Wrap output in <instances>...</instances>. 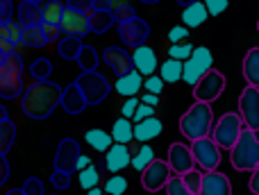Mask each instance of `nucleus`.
Segmentation results:
<instances>
[{"instance_id": "f257e3e1", "label": "nucleus", "mask_w": 259, "mask_h": 195, "mask_svg": "<svg viewBox=\"0 0 259 195\" xmlns=\"http://www.w3.org/2000/svg\"><path fill=\"white\" fill-rule=\"evenodd\" d=\"M214 127V111L207 102H193L187 109V114L180 118V132L189 138V141H198L211 134Z\"/></svg>"}, {"instance_id": "f03ea898", "label": "nucleus", "mask_w": 259, "mask_h": 195, "mask_svg": "<svg viewBox=\"0 0 259 195\" xmlns=\"http://www.w3.org/2000/svg\"><path fill=\"white\" fill-rule=\"evenodd\" d=\"M230 161H232L234 170H255L259 166V136L257 132L243 127L239 134V141L230 150Z\"/></svg>"}, {"instance_id": "7ed1b4c3", "label": "nucleus", "mask_w": 259, "mask_h": 195, "mask_svg": "<svg viewBox=\"0 0 259 195\" xmlns=\"http://www.w3.org/2000/svg\"><path fill=\"white\" fill-rule=\"evenodd\" d=\"M59 100V89L48 82L44 84H34L27 91L25 100H23V109L32 116V118H46L53 111V107Z\"/></svg>"}, {"instance_id": "20e7f679", "label": "nucleus", "mask_w": 259, "mask_h": 195, "mask_svg": "<svg viewBox=\"0 0 259 195\" xmlns=\"http://www.w3.org/2000/svg\"><path fill=\"white\" fill-rule=\"evenodd\" d=\"M246 127L241 120V116L234 114V111H228V114L221 116V120L211 127L209 136L214 138V143L221 148V150H232V145L239 141V134Z\"/></svg>"}, {"instance_id": "39448f33", "label": "nucleus", "mask_w": 259, "mask_h": 195, "mask_svg": "<svg viewBox=\"0 0 259 195\" xmlns=\"http://www.w3.org/2000/svg\"><path fill=\"white\" fill-rule=\"evenodd\" d=\"M184 68H182V80L187 84L196 86V82L205 75L207 71H211V64H214V57H211V50L209 48H193L191 57L187 62H182Z\"/></svg>"}, {"instance_id": "423d86ee", "label": "nucleus", "mask_w": 259, "mask_h": 195, "mask_svg": "<svg viewBox=\"0 0 259 195\" xmlns=\"http://www.w3.org/2000/svg\"><path fill=\"white\" fill-rule=\"evenodd\" d=\"M223 91H225V75L221 71L211 68V71H207L205 75L196 82V86H193V98H196V102H207V105H211Z\"/></svg>"}, {"instance_id": "0eeeda50", "label": "nucleus", "mask_w": 259, "mask_h": 195, "mask_svg": "<svg viewBox=\"0 0 259 195\" xmlns=\"http://www.w3.org/2000/svg\"><path fill=\"white\" fill-rule=\"evenodd\" d=\"M191 155H193V161H196L205 173L207 170H219V166H221V148L216 145L211 136L191 141Z\"/></svg>"}, {"instance_id": "6e6552de", "label": "nucleus", "mask_w": 259, "mask_h": 195, "mask_svg": "<svg viewBox=\"0 0 259 195\" xmlns=\"http://www.w3.org/2000/svg\"><path fill=\"white\" fill-rule=\"evenodd\" d=\"M170 168H168V161L164 159H152L146 168L141 170V186L143 191L148 193H157L161 188H166V182L170 179Z\"/></svg>"}, {"instance_id": "1a4fd4ad", "label": "nucleus", "mask_w": 259, "mask_h": 195, "mask_svg": "<svg viewBox=\"0 0 259 195\" xmlns=\"http://www.w3.org/2000/svg\"><path fill=\"white\" fill-rule=\"evenodd\" d=\"M239 116L243 125L252 132H259V89L248 84L239 98Z\"/></svg>"}, {"instance_id": "9d476101", "label": "nucleus", "mask_w": 259, "mask_h": 195, "mask_svg": "<svg viewBox=\"0 0 259 195\" xmlns=\"http://www.w3.org/2000/svg\"><path fill=\"white\" fill-rule=\"evenodd\" d=\"M168 168L173 175H184L189 170H193L196 161H193V155H191V148H187L184 143H173L168 148Z\"/></svg>"}, {"instance_id": "9b49d317", "label": "nucleus", "mask_w": 259, "mask_h": 195, "mask_svg": "<svg viewBox=\"0 0 259 195\" xmlns=\"http://www.w3.org/2000/svg\"><path fill=\"white\" fill-rule=\"evenodd\" d=\"M59 30L66 32L71 36H84L87 32H91V25H89V16L82 12H75V9H68L64 7V14H62V21H59Z\"/></svg>"}, {"instance_id": "f8f14e48", "label": "nucleus", "mask_w": 259, "mask_h": 195, "mask_svg": "<svg viewBox=\"0 0 259 195\" xmlns=\"http://www.w3.org/2000/svg\"><path fill=\"white\" fill-rule=\"evenodd\" d=\"M118 32H121L123 43L132 45V48H139V45H143V41H146L150 27H148L146 21H141V18L134 16L125 23H118Z\"/></svg>"}, {"instance_id": "ddd939ff", "label": "nucleus", "mask_w": 259, "mask_h": 195, "mask_svg": "<svg viewBox=\"0 0 259 195\" xmlns=\"http://www.w3.org/2000/svg\"><path fill=\"white\" fill-rule=\"evenodd\" d=\"M198 195H232V184H230L228 175L219 173V170H207L202 175V186Z\"/></svg>"}, {"instance_id": "4468645a", "label": "nucleus", "mask_w": 259, "mask_h": 195, "mask_svg": "<svg viewBox=\"0 0 259 195\" xmlns=\"http://www.w3.org/2000/svg\"><path fill=\"white\" fill-rule=\"evenodd\" d=\"M132 64H134V71H139L143 77L155 75V71H157V55H155V50L148 48V45H139V48H134Z\"/></svg>"}, {"instance_id": "2eb2a0df", "label": "nucleus", "mask_w": 259, "mask_h": 195, "mask_svg": "<svg viewBox=\"0 0 259 195\" xmlns=\"http://www.w3.org/2000/svg\"><path fill=\"white\" fill-rule=\"evenodd\" d=\"M132 157H130L127 145L116 143V145H109V150L105 152V166H107L109 173H121L125 166H130Z\"/></svg>"}, {"instance_id": "dca6fc26", "label": "nucleus", "mask_w": 259, "mask_h": 195, "mask_svg": "<svg viewBox=\"0 0 259 195\" xmlns=\"http://www.w3.org/2000/svg\"><path fill=\"white\" fill-rule=\"evenodd\" d=\"M105 62L112 66V71L116 73L118 77L127 75V73L134 71V64H132V57L127 53H123L121 48H107L105 50Z\"/></svg>"}, {"instance_id": "f3484780", "label": "nucleus", "mask_w": 259, "mask_h": 195, "mask_svg": "<svg viewBox=\"0 0 259 195\" xmlns=\"http://www.w3.org/2000/svg\"><path fill=\"white\" fill-rule=\"evenodd\" d=\"M161 120L155 118V116H150V118L141 120V123H134V138L141 143H148L152 141V138H157L161 134Z\"/></svg>"}, {"instance_id": "a211bd4d", "label": "nucleus", "mask_w": 259, "mask_h": 195, "mask_svg": "<svg viewBox=\"0 0 259 195\" xmlns=\"http://www.w3.org/2000/svg\"><path fill=\"white\" fill-rule=\"evenodd\" d=\"M96 86H107L105 80L100 75H84L80 82H77V89L82 91L87 102H100L103 100V91H96Z\"/></svg>"}, {"instance_id": "6ab92c4d", "label": "nucleus", "mask_w": 259, "mask_h": 195, "mask_svg": "<svg viewBox=\"0 0 259 195\" xmlns=\"http://www.w3.org/2000/svg\"><path fill=\"white\" fill-rule=\"evenodd\" d=\"M77 157H80V148H77V143L73 141H64L62 148H59L57 152V159H55V164H57L59 170H64V173H68V170L75 166Z\"/></svg>"}, {"instance_id": "aec40b11", "label": "nucleus", "mask_w": 259, "mask_h": 195, "mask_svg": "<svg viewBox=\"0 0 259 195\" xmlns=\"http://www.w3.org/2000/svg\"><path fill=\"white\" fill-rule=\"evenodd\" d=\"M141 86H143V75L139 71H132V73H127V75H123L116 80V91L125 98H134Z\"/></svg>"}, {"instance_id": "412c9836", "label": "nucleus", "mask_w": 259, "mask_h": 195, "mask_svg": "<svg viewBox=\"0 0 259 195\" xmlns=\"http://www.w3.org/2000/svg\"><path fill=\"white\" fill-rule=\"evenodd\" d=\"M207 7L202 3H193V5H189V7H184V12H182V23H184V27H200V25H205V21H207Z\"/></svg>"}, {"instance_id": "4be33fe9", "label": "nucleus", "mask_w": 259, "mask_h": 195, "mask_svg": "<svg viewBox=\"0 0 259 195\" xmlns=\"http://www.w3.org/2000/svg\"><path fill=\"white\" fill-rule=\"evenodd\" d=\"M243 77L250 86L259 89V48L248 50V55L243 57Z\"/></svg>"}, {"instance_id": "5701e85b", "label": "nucleus", "mask_w": 259, "mask_h": 195, "mask_svg": "<svg viewBox=\"0 0 259 195\" xmlns=\"http://www.w3.org/2000/svg\"><path fill=\"white\" fill-rule=\"evenodd\" d=\"M134 138V125L130 118H118L116 123L112 125V141L116 143H130Z\"/></svg>"}, {"instance_id": "b1692460", "label": "nucleus", "mask_w": 259, "mask_h": 195, "mask_svg": "<svg viewBox=\"0 0 259 195\" xmlns=\"http://www.w3.org/2000/svg\"><path fill=\"white\" fill-rule=\"evenodd\" d=\"M18 18H21V23L25 27L30 25H41V9L36 3H30V0H25V3L18 7Z\"/></svg>"}, {"instance_id": "393cba45", "label": "nucleus", "mask_w": 259, "mask_h": 195, "mask_svg": "<svg viewBox=\"0 0 259 195\" xmlns=\"http://www.w3.org/2000/svg\"><path fill=\"white\" fill-rule=\"evenodd\" d=\"M87 143H89L91 148H96L98 152H107L109 145H112V134H107L105 129H89V132L84 134Z\"/></svg>"}, {"instance_id": "a878e982", "label": "nucleus", "mask_w": 259, "mask_h": 195, "mask_svg": "<svg viewBox=\"0 0 259 195\" xmlns=\"http://www.w3.org/2000/svg\"><path fill=\"white\" fill-rule=\"evenodd\" d=\"M21 41H23L25 45H34V48H39V45H46V43H48V39H46L44 27H41V25L23 27V30H21Z\"/></svg>"}, {"instance_id": "bb28decb", "label": "nucleus", "mask_w": 259, "mask_h": 195, "mask_svg": "<svg viewBox=\"0 0 259 195\" xmlns=\"http://www.w3.org/2000/svg\"><path fill=\"white\" fill-rule=\"evenodd\" d=\"M112 23H114V14L107 12V9H96L94 14H89V25H91V30L98 32V34H103Z\"/></svg>"}, {"instance_id": "cd10ccee", "label": "nucleus", "mask_w": 259, "mask_h": 195, "mask_svg": "<svg viewBox=\"0 0 259 195\" xmlns=\"http://www.w3.org/2000/svg\"><path fill=\"white\" fill-rule=\"evenodd\" d=\"M182 68H184L182 62H178V59H170V57H168V62L161 64V75H159V77H161L164 82H168V84H175V82L182 80Z\"/></svg>"}, {"instance_id": "c85d7f7f", "label": "nucleus", "mask_w": 259, "mask_h": 195, "mask_svg": "<svg viewBox=\"0 0 259 195\" xmlns=\"http://www.w3.org/2000/svg\"><path fill=\"white\" fill-rule=\"evenodd\" d=\"M64 14V5L57 3V0H50V3L44 5L41 9V23H50V25H59Z\"/></svg>"}, {"instance_id": "c756f323", "label": "nucleus", "mask_w": 259, "mask_h": 195, "mask_svg": "<svg viewBox=\"0 0 259 195\" xmlns=\"http://www.w3.org/2000/svg\"><path fill=\"white\" fill-rule=\"evenodd\" d=\"M152 159H157V157H155V150H152L150 145H146V143H143V148L132 157V161H130V164H132L137 170H143Z\"/></svg>"}, {"instance_id": "7c9ffc66", "label": "nucleus", "mask_w": 259, "mask_h": 195, "mask_svg": "<svg viewBox=\"0 0 259 195\" xmlns=\"http://www.w3.org/2000/svg\"><path fill=\"white\" fill-rule=\"evenodd\" d=\"M98 179H100V175H98V170H96V166H87L84 170H80V186L82 188H96L98 186Z\"/></svg>"}, {"instance_id": "2f4dec72", "label": "nucleus", "mask_w": 259, "mask_h": 195, "mask_svg": "<svg viewBox=\"0 0 259 195\" xmlns=\"http://www.w3.org/2000/svg\"><path fill=\"white\" fill-rule=\"evenodd\" d=\"M191 53H193V45L191 43H173L168 48V57L170 59H178V62H187L189 57H191Z\"/></svg>"}, {"instance_id": "473e14b6", "label": "nucleus", "mask_w": 259, "mask_h": 195, "mask_svg": "<svg viewBox=\"0 0 259 195\" xmlns=\"http://www.w3.org/2000/svg\"><path fill=\"white\" fill-rule=\"evenodd\" d=\"M166 193H168V195H196V193L189 191L187 184L182 182V177H180V175H170V179L166 182Z\"/></svg>"}, {"instance_id": "72a5a7b5", "label": "nucleus", "mask_w": 259, "mask_h": 195, "mask_svg": "<svg viewBox=\"0 0 259 195\" xmlns=\"http://www.w3.org/2000/svg\"><path fill=\"white\" fill-rule=\"evenodd\" d=\"M182 177V182L187 184V188L191 193H200V186H202V173L200 170H189V173H184V175H180Z\"/></svg>"}, {"instance_id": "f704fd0d", "label": "nucleus", "mask_w": 259, "mask_h": 195, "mask_svg": "<svg viewBox=\"0 0 259 195\" xmlns=\"http://www.w3.org/2000/svg\"><path fill=\"white\" fill-rule=\"evenodd\" d=\"M125 188H127V179L121 177V175L109 177V182L105 184V193L109 195H125Z\"/></svg>"}, {"instance_id": "c9c22d12", "label": "nucleus", "mask_w": 259, "mask_h": 195, "mask_svg": "<svg viewBox=\"0 0 259 195\" xmlns=\"http://www.w3.org/2000/svg\"><path fill=\"white\" fill-rule=\"evenodd\" d=\"M202 5L207 7V14L209 16H221V14L228 9V0H202Z\"/></svg>"}, {"instance_id": "e433bc0d", "label": "nucleus", "mask_w": 259, "mask_h": 195, "mask_svg": "<svg viewBox=\"0 0 259 195\" xmlns=\"http://www.w3.org/2000/svg\"><path fill=\"white\" fill-rule=\"evenodd\" d=\"M59 53H62L64 57H75V55L80 53V41H77L75 36L66 39V41L62 43V48H59Z\"/></svg>"}, {"instance_id": "4c0bfd02", "label": "nucleus", "mask_w": 259, "mask_h": 195, "mask_svg": "<svg viewBox=\"0 0 259 195\" xmlns=\"http://www.w3.org/2000/svg\"><path fill=\"white\" fill-rule=\"evenodd\" d=\"M143 86H146L148 93L159 95V93H161V89H164V80H161L159 75H150L148 80H143Z\"/></svg>"}, {"instance_id": "58836bf2", "label": "nucleus", "mask_w": 259, "mask_h": 195, "mask_svg": "<svg viewBox=\"0 0 259 195\" xmlns=\"http://www.w3.org/2000/svg\"><path fill=\"white\" fill-rule=\"evenodd\" d=\"M150 116H155V107H148V105H143V102L139 100V107H137V111H134L132 120L134 123H141V120L150 118Z\"/></svg>"}, {"instance_id": "ea45409f", "label": "nucleus", "mask_w": 259, "mask_h": 195, "mask_svg": "<svg viewBox=\"0 0 259 195\" xmlns=\"http://www.w3.org/2000/svg\"><path fill=\"white\" fill-rule=\"evenodd\" d=\"M187 36H189V27H184V25H178V27H173V30L168 32V41H170V43L187 41Z\"/></svg>"}, {"instance_id": "a19ab883", "label": "nucleus", "mask_w": 259, "mask_h": 195, "mask_svg": "<svg viewBox=\"0 0 259 195\" xmlns=\"http://www.w3.org/2000/svg\"><path fill=\"white\" fill-rule=\"evenodd\" d=\"M68 9H75V12L89 14L94 9V0H68Z\"/></svg>"}, {"instance_id": "79ce46f5", "label": "nucleus", "mask_w": 259, "mask_h": 195, "mask_svg": "<svg viewBox=\"0 0 259 195\" xmlns=\"http://www.w3.org/2000/svg\"><path fill=\"white\" fill-rule=\"evenodd\" d=\"M32 73H34V75L39 77V80H44V77L50 73V64H48V59H39V62H36L34 66H32Z\"/></svg>"}, {"instance_id": "37998d69", "label": "nucleus", "mask_w": 259, "mask_h": 195, "mask_svg": "<svg viewBox=\"0 0 259 195\" xmlns=\"http://www.w3.org/2000/svg\"><path fill=\"white\" fill-rule=\"evenodd\" d=\"M130 18H134V12L127 7V5H121V7H116V14H114V21L116 23H125Z\"/></svg>"}, {"instance_id": "c03bdc74", "label": "nucleus", "mask_w": 259, "mask_h": 195, "mask_svg": "<svg viewBox=\"0 0 259 195\" xmlns=\"http://www.w3.org/2000/svg\"><path fill=\"white\" fill-rule=\"evenodd\" d=\"M137 107H139V98H127V102L123 105V109H121L123 118H130V120H132V116H134V111H137Z\"/></svg>"}, {"instance_id": "a18cd8bd", "label": "nucleus", "mask_w": 259, "mask_h": 195, "mask_svg": "<svg viewBox=\"0 0 259 195\" xmlns=\"http://www.w3.org/2000/svg\"><path fill=\"white\" fill-rule=\"evenodd\" d=\"M9 18H12V3L9 0H0V25L9 23Z\"/></svg>"}, {"instance_id": "49530a36", "label": "nucleus", "mask_w": 259, "mask_h": 195, "mask_svg": "<svg viewBox=\"0 0 259 195\" xmlns=\"http://www.w3.org/2000/svg\"><path fill=\"white\" fill-rule=\"evenodd\" d=\"M53 184L57 188H66L68 186V173H64V170H57V173L53 175Z\"/></svg>"}, {"instance_id": "de8ad7c7", "label": "nucleus", "mask_w": 259, "mask_h": 195, "mask_svg": "<svg viewBox=\"0 0 259 195\" xmlns=\"http://www.w3.org/2000/svg\"><path fill=\"white\" fill-rule=\"evenodd\" d=\"M41 27H44V34H46V39H48V41L57 39V34H59V25H50V23H41Z\"/></svg>"}, {"instance_id": "09e8293b", "label": "nucleus", "mask_w": 259, "mask_h": 195, "mask_svg": "<svg viewBox=\"0 0 259 195\" xmlns=\"http://www.w3.org/2000/svg\"><path fill=\"white\" fill-rule=\"evenodd\" d=\"M139 100H141L143 105H148V107H157V105H159V95L148 93V91H146V93H143L141 98H139Z\"/></svg>"}, {"instance_id": "8fccbe9b", "label": "nucleus", "mask_w": 259, "mask_h": 195, "mask_svg": "<svg viewBox=\"0 0 259 195\" xmlns=\"http://www.w3.org/2000/svg\"><path fill=\"white\" fill-rule=\"evenodd\" d=\"M250 191L255 193V195H259V166L255 170H252V177H250Z\"/></svg>"}, {"instance_id": "3c124183", "label": "nucleus", "mask_w": 259, "mask_h": 195, "mask_svg": "<svg viewBox=\"0 0 259 195\" xmlns=\"http://www.w3.org/2000/svg\"><path fill=\"white\" fill-rule=\"evenodd\" d=\"M7 175H9V170H7V164H5V159L0 157V184L7 179Z\"/></svg>"}, {"instance_id": "603ef678", "label": "nucleus", "mask_w": 259, "mask_h": 195, "mask_svg": "<svg viewBox=\"0 0 259 195\" xmlns=\"http://www.w3.org/2000/svg\"><path fill=\"white\" fill-rule=\"evenodd\" d=\"M89 164H91V161L87 159V157H77V161H75V170H84Z\"/></svg>"}, {"instance_id": "864d4df0", "label": "nucleus", "mask_w": 259, "mask_h": 195, "mask_svg": "<svg viewBox=\"0 0 259 195\" xmlns=\"http://www.w3.org/2000/svg\"><path fill=\"white\" fill-rule=\"evenodd\" d=\"M182 7H189V5H193V3H198V0H178Z\"/></svg>"}, {"instance_id": "5fc2aeb1", "label": "nucleus", "mask_w": 259, "mask_h": 195, "mask_svg": "<svg viewBox=\"0 0 259 195\" xmlns=\"http://www.w3.org/2000/svg\"><path fill=\"white\" fill-rule=\"evenodd\" d=\"M87 195H103V191H100V188H89Z\"/></svg>"}, {"instance_id": "6e6d98bb", "label": "nucleus", "mask_w": 259, "mask_h": 195, "mask_svg": "<svg viewBox=\"0 0 259 195\" xmlns=\"http://www.w3.org/2000/svg\"><path fill=\"white\" fill-rule=\"evenodd\" d=\"M141 3H148V5H155V3H159V0H141Z\"/></svg>"}, {"instance_id": "4d7b16f0", "label": "nucleus", "mask_w": 259, "mask_h": 195, "mask_svg": "<svg viewBox=\"0 0 259 195\" xmlns=\"http://www.w3.org/2000/svg\"><path fill=\"white\" fill-rule=\"evenodd\" d=\"M5 59H7V57H5V55L0 53V66H3V62H5Z\"/></svg>"}, {"instance_id": "13d9d810", "label": "nucleus", "mask_w": 259, "mask_h": 195, "mask_svg": "<svg viewBox=\"0 0 259 195\" xmlns=\"http://www.w3.org/2000/svg\"><path fill=\"white\" fill-rule=\"evenodd\" d=\"M5 116H7V114H5V109H0V118L5 120Z\"/></svg>"}, {"instance_id": "bf43d9fd", "label": "nucleus", "mask_w": 259, "mask_h": 195, "mask_svg": "<svg viewBox=\"0 0 259 195\" xmlns=\"http://www.w3.org/2000/svg\"><path fill=\"white\" fill-rule=\"evenodd\" d=\"M30 3H41V0H30Z\"/></svg>"}, {"instance_id": "052dcab7", "label": "nucleus", "mask_w": 259, "mask_h": 195, "mask_svg": "<svg viewBox=\"0 0 259 195\" xmlns=\"http://www.w3.org/2000/svg\"><path fill=\"white\" fill-rule=\"evenodd\" d=\"M257 30H259V23H257Z\"/></svg>"}, {"instance_id": "680f3d73", "label": "nucleus", "mask_w": 259, "mask_h": 195, "mask_svg": "<svg viewBox=\"0 0 259 195\" xmlns=\"http://www.w3.org/2000/svg\"><path fill=\"white\" fill-rule=\"evenodd\" d=\"M103 195H109V193H103Z\"/></svg>"}]
</instances>
